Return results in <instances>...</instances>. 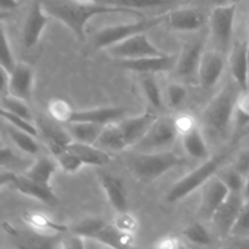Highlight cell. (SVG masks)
I'll use <instances>...</instances> for the list:
<instances>
[{
	"mask_svg": "<svg viewBox=\"0 0 249 249\" xmlns=\"http://www.w3.org/2000/svg\"><path fill=\"white\" fill-rule=\"evenodd\" d=\"M44 9L53 18L67 26L79 40L85 39V24L94 16L107 14H128L143 16L141 12L125 7L99 4L90 0H41Z\"/></svg>",
	"mask_w": 249,
	"mask_h": 249,
	"instance_id": "obj_1",
	"label": "cell"
},
{
	"mask_svg": "<svg viewBox=\"0 0 249 249\" xmlns=\"http://www.w3.org/2000/svg\"><path fill=\"white\" fill-rule=\"evenodd\" d=\"M14 160V155H12L11 150L6 147H2L1 148V164L5 165L7 163L12 162Z\"/></svg>",
	"mask_w": 249,
	"mask_h": 249,
	"instance_id": "obj_48",
	"label": "cell"
},
{
	"mask_svg": "<svg viewBox=\"0 0 249 249\" xmlns=\"http://www.w3.org/2000/svg\"><path fill=\"white\" fill-rule=\"evenodd\" d=\"M168 27L179 32H192L201 28L206 22V15L194 7H181L165 14Z\"/></svg>",
	"mask_w": 249,
	"mask_h": 249,
	"instance_id": "obj_15",
	"label": "cell"
},
{
	"mask_svg": "<svg viewBox=\"0 0 249 249\" xmlns=\"http://www.w3.org/2000/svg\"><path fill=\"white\" fill-rule=\"evenodd\" d=\"M1 117L5 119V121L9 122V124L16 126L17 129H21V130L26 131V133H29L33 136H38L39 130L36 129V126L32 123L31 119L16 116V114H12L10 113V112L4 111V109H1Z\"/></svg>",
	"mask_w": 249,
	"mask_h": 249,
	"instance_id": "obj_39",
	"label": "cell"
},
{
	"mask_svg": "<svg viewBox=\"0 0 249 249\" xmlns=\"http://www.w3.org/2000/svg\"><path fill=\"white\" fill-rule=\"evenodd\" d=\"M174 123L178 131H179V134H181V135H184L187 131L192 130V129L197 126L194 117L190 116V114H181V116L177 117V118L174 119Z\"/></svg>",
	"mask_w": 249,
	"mask_h": 249,
	"instance_id": "obj_44",
	"label": "cell"
},
{
	"mask_svg": "<svg viewBox=\"0 0 249 249\" xmlns=\"http://www.w3.org/2000/svg\"><path fill=\"white\" fill-rule=\"evenodd\" d=\"M34 87V71L27 63H17L10 73L9 94L24 101H31Z\"/></svg>",
	"mask_w": 249,
	"mask_h": 249,
	"instance_id": "obj_17",
	"label": "cell"
},
{
	"mask_svg": "<svg viewBox=\"0 0 249 249\" xmlns=\"http://www.w3.org/2000/svg\"><path fill=\"white\" fill-rule=\"evenodd\" d=\"M5 184L14 185L17 191L34 199H38L41 203L49 206H57L60 203V199L55 195L53 187L33 181L24 174L17 175L11 172H2L1 186H4Z\"/></svg>",
	"mask_w": 249,
	"mask_h": 249,
	"instance_id": "obj_8",
	"label": "cell"
},
{
	"mask_svg": "<svg viewBox=\"0 0 249 249\" xmlns=\"http://www.w3.org/2000/svg\"><path fill=\"white\" fill-rule=\"evenodd\" d=\"M233 168L237 169L240 173H242L245 177H247V174L249 173V151H246V152H243L238 157L237 163H236V165Z\"/></svg>",
	"mask_w": 249,
	"mask_h": 249,
	"instance_id": "obj_46",
	"label": "cell"
},
{
	"mask_svg": "<svg viewBox=\"0 0 249 249\" xmlns=\"http://www.w3.org/2000/svg\"><path fill=\"white\" fill-rule=\"evenodd\" d=\"M236 11H237V4H231L218 5L212 12V33L221 53H225L230 46Z\"/></svg>",
	"mask_w": 249,
	"mask_h": 249,
	"instance_id": "obj_9",
	"label": "cell"
},
{
	"mask_svg": "<svg viewBox=\"0 0 249 249\" xmlns=\"http://www.w3.org/2000/svg\"><path fill=\"white\" fill-rule=\"evenodd\" d=\"M100 182L111 206L118 213L128 212V196L122 180L112 175L104 174L100 177Z\"/></svg>",
	"mask_w": 249,
	"mask_h": 249,
	"instance_id": "obj_21",
	"label": "cell"
},
{
	"mask_svg": "<svg viewBox=\"0 0 249 249\" xmlns=\"http://www.w3.org/2000/svg\"><path fill=\"white\" fill-rule=\"evenodd\" d=\"M118 214L119 216L116 220V224H114L117 226V229H119L121 231H125V232L131 233H134L138 230V220L133 215L128 214V212Z\"/></svg>",
	"mask_w": 249,
	"mask_h": 249,
	"instance_id": "obj_43",
	"label": "cell"
},
{
	"mask_svg": "<svg viewBox=\"0 0 249 249\" xmlns=\"http://www.w3.org/2000/svg\"><path fill=\"white\" fill-rule=\"evenodd\" d=\"M107 224L99 218H89L80 221L72 228V232L82 236L85 240L95 238Z\"/></svg>",
	"mask_w": 249,
	"mask_h": 249,
	"instance_id": "obj_33",
	"label": "cell"
},
{
	"mask_svg": "<svg viewBox=\"0 0 249 249\" xmlns=\"http://www.w3.org/2000/svg\"><path fill=\"white\" fill-rule=\"evenodd\" d=\"M18 5V0H0V7L2 11H11V10L17 9Z\"/></svg>",
	"mask_w": 249,
	"mask_h": 249,
	"instance_id": "obj_47",
	"label": "cell"
},
{
	"mask_svg": "<svg viewBox=\"0 0 249 249\" xmlns=\"http://www.w3.org/2000/svg\"><path fill=\"white\" fill-rule=\"evenodd\" d=\"M247 41H248V50H249V17H248V22H247Z\"/></svg>",
	"mask_w": 249,
	"mask_h": 249,
	"instance_id": "obj_51",
	"label": "cell"
},
{
	"mask_svg": "<svg viewBox=\"0 0 249 249\" xmlns=\"http://www.w3.org/2000/svg\"><path fill=\"white\" fill-rule=\"evenodd\" d=\"M229 195H230V190L228 189V186L224 184L220 178H211L202 186V198L198 208L199 218L202 220L212 221L214 214L226 201Z\"/></svg>",
	"mask_w": 249,
	"mask_h": 249,
	"instance_id": "obj_10",
	"label": "cell"
},
{
	"mask_svg": "<svg viewBox=\"0 0 249 249\" xmlns=\"http://www.w3.org/2000/svg\"><path fill=\"white\" fill-rule=\"evenodd\" d=\"M184 236L189 242L195 243L199 246H208L213 243L211 233L208 232L206 228L201 223H195L185 229Z\"/></svg>",
	"mask_w": 249,
	"mask_h": 249,
	"instance_id": "obj_36",
	"label": "cell"
},
{
	"mask_svg": "<svg viewBox=\"0 0 249 249\" xmlns=\"http://www.w3.org/2000/svg\"><path fill=\"white\" fill-rule=\"evenodd\" d=\"M186 88L179 83H173L167 89V97L170 107H179L186 99Z\"/></svg>",
	"mask_w": 249,
	"mask_h": 249,
	"instance_id": "obj_42",
	"label": "cell"
},
{
	"mask_svg": "<svg viewBox=\"0 0 249 249\" xmlns=\"http://www.w3.org/2000/svg\"><path fill=\"white\" fill-rule=\"evenodd\" d=\"M7 135L10 136V139L12 140V142L22 150L23 152L28 153V155H36L39 152V145L36 141V136L31 135L29 133L21 130V129H17L16 126L9 125L6 126Z\"/></svg>",
	"mask_w": 249,
	"mask_h": 249,
	"instance_id": "obj_30",
	"label": "cell"
},
{
	"mask_svg": "<svg viewBox=\"0 0 249 249\" xmlns=\"http://www.w3.org/2000/svg\"><path fill=\"white\" fill-rule=\"evenodd\" d=\"M203 55V41L192 40L184 45L178 56L177 73L182 78H192L198 73L199 62Z\"/></svg>",
	"mask_w": 249,
	"mask_h": 249,
	"instance_id": "obj_19",
	"label": "cell"
},
{
	"mask_svg": "<svg viewBox=\"0 0 249 249\" xmlns=\"http://www.w3.org/2000/svg\"><path fill=\"white\" fill-rule=\"evenodd\" d=\"M229 151L225 150L223 152L218 153L214 157L209 158L202 165H199L197 169L187 174L186 177L180 179L175 182L168 191L165 199L168 203H177L181 201L182 198L189 196L194 191H196L198 187L203 186L211 178H213L221 167L224 160L228 158Z\"/></svg>",
	"mask_w": 249,
	"mask_h": 249,
	"instance_id": "obj_4",
	"label": "cell"
},
{
	"mask_svg": "<svg viewBox=\"0 0 249 249\" xmlns=\"http://www.w3.org/2000/svg\"><path fill=\"white\" fill-rule=\"evenodd\" d=\"M135 177L142 182H151L173 168L186 165V160L170 151L138 152L129 158Z\"/></svg>",
	"mask_w": 249,
	"mask_h": 249,
	"instance_id": "obj_3",
	"label": "cell"
},
{
	"mask_svg": "<svg viewBox=\"0 0 249 249\" xmlns=\"http://www.w3.org/2000/svg\"><path fill=\"white\" fill-rule=\"evenodd\" d=\"M90 1H95L104 5H111V6L125 7V9L139 11L140 9H152V7H160V6H174V5L182 4L184 0H90Z\"/></svg>",
	"mask_w": 249,
	"mask_h": 249,
	"instance_id": "obj_29",
	"label": "cell"
},
{
	"mask_svg": "<svg viewBox=\"0 0 249 249\" xmlns=\"http://www.w3.org/2000/svg\"><path fill=\"white\" fill-rule=\"evenodd\" d=\"M51 152H53L55 160H57L60 169L65 174H75L80 168L84 167L82 160L66 147L57 148V150L51 151Z\"/></svg>",
	"mask_w": 249,
	"mask_h": 249,
	"instance_id": "obj_31",
	"label": "cell"
},
{
	"mask_svg": "<svg viewBox=\"0 0 249 249\" xmlns=\"http://www.w3.org/2000/svg\"><path fill=\"white\" fill-rule=\"evenodd\" d=\"M224 184L228 186L231 194H243L245 195V187H246V177L242 173L238 172L237 169L232 168V169L224 170L220 175H219Z\"/></svg>",
	"mask_w": 249,
	"mask_h": 249,
	"instance_id": "obj_35",
	"label": "cell"
},
{
	"mask_svg": "<svg viewBox=\"0 0 249 249\" xmlns=\"http://www.w3.org/2000/svg\"><path fill=\"white\" fill-rule=\"evenodd\" d=\"M157 114L147 111L136 117L123 119L118 123L128 146H135L146 135L152 124L157 121Z\"/></svg>",
	"mask_w": 249,
	"mask_h": 249,
	"instance_id": "obj_16",
	"label": "cell"
},
{
	"mask_svg": "<svg viewBox=\"0 0 249 249\" xmlns=\"http://www.w3.org/2000/svg\"><path fill=\"white\" fill-rule=\"evenodd\" d=\"M231 235L238 238H248L249 237V198L246 199L245 206L238 215L237 221L232 229Z\"/></svg>",
	"mask_w": 249,
	"mask_h": 249,
	"instance_id": "obj_40",
	"label": "cell"
},
{
	"mask_svg": "<svg viewBox=\"0 0 249 249\" xmlns=\"http://www.w3.org/2000/svg\"><path fill=\"white\" fill-rule=\"evenodd\" d=\"M124 112L125 111L122 107H99V108L74 111L71 122H90V123L106 125L121 118Z\"/></svg>",
	"mask_w": 249,
	"mask_h": 249,
	"instance_id": "obj_22",
	"label": "cell"
},
{
	"mask_svg": "<svg viewBox=\"0 0 249 249\" xmlns=\"http://www.w3.org/2000/svg\"><path fill=\"white\" fill-rule=\"evenodd\" d=\"M165 22V14L150 18H141L140 21L133 23L116 24L101 29L95 34L94 45L96 49H108L114 44H118L130 36L140 33H146L150 29L160 26Z\"/></svg>",
	"mask_w": 249,
	"mask_h": 249,
	"instance_id": "obj_5",
	"label": "cell"
},
{
	"mask_svg": "<svg viewBox=\"0 0 249 249\" xmlns=\"http://www.w3.org/2000/svg\"><path fill=\"white\" fill-rule=\"evenodd\" d=\"M46 14L48 12L44 9L41 0H36L32 4L31 10L28 11L27 18L24 21L23 33H22V39L26 48H33L40 40L41 34L49 22V16Z\"/></svg>",
	"mask_w": 249,
	"mask_h": 249,
	"instance_id": "obj_13",
	"label": "cell"
},
{
	"mask_svg": "<svg viewBox=\"0 0 249 249\" xmlns=\"http://www.w3.org/2000/svg\"><path fill=\"white\" fill-rule=\"evenodd\" d=\"M214 4L218 5H231V4H237L238 0H213Z\"/></svg>",
	"mask_w": 249,
	"mask_h": 249,
	"instance_id": "obj_49",
	"label": "cell"
},
{
	"mask_svg": "<svg viewBox=\"0 0 249 249\" xmlns=\"http://www.w3.org/2000/svg\"><path fill=\"white\" fill-rule=\"evenodd\" d=\"M245 197L246 199L249 198V173L246 177V187H245Z\"/></svg>",
	"mask_w": 249,
	"mask_h": 249,
	"instance_id": "obj_50",
	"label": "cell"
},
{
	"mask_svg": "<svg viewBox=\"0 0 249 249\" xmlns=\"http://www.w3.org/2000/svg\"><path fill=\"white\" fill-rule=\"evenodd\" d=\"M236 130H241L246 124L249 123V90L242 91L237 100L235 118H233Z\"/></svg>",
	"mask_w": 249,
	"mask_h": 249,
	"instance_id": "obj_38",
	"label": "cell"
},
{
	"mask_svg": "<svg viewBox=\"0 0 249 249\" xmlns=\"http://www.w3.org/2000/svg\"><path fill=\"white\" fill-rule=\"evenodd\" d=\"M1 109L10 112L16 116L23 117V118L32 119L31 109H29L27 101L18 99L12 95H2L1 96Z\"/></svg>",
	"mask_w": 249,
	"mask_h": 249,
	"instance_id": "obj_34",
	"label": "cell"
},
{
	"mask_svg": "<svg viewBox=\"0 0 249 249\" xmlns=\"http://www.w3.org/2000/svg\"><path fill=\"white\" fill-rule=\"evenodd\" d=\"M48 111L51 118L56 122V123H63L67 124L72 121V116L74 113L73 108L71 107L70 102L66 100L60 99V97H55L49 101Z\"/></svg>",
	"mask_w": 249,
	"mask_h": 249,
	"instance_id": "obj_32",
	"label": "cell"
},
{
	"mask_svg": "<svg viewBox=\"0 0 249 249\" xmlns=\"http://www.w3.org/2000/svg\"><path fill=\"white\" fill-rule=\"evenodd\" d=\"M230 68L233 80L242 91L249 90V50L248 41H237L230 55Z\"/></svg>",
	"mask_w": 249,
	"mask_h": 249,
	"instance_id": "obj_18",
	"label": "cell"
},
{
	"mask_svg": "<svg viewBox=\"0 0 249 249\" xmlns=\"http://www.w3.org/2000/svg\"><path fill=\"white\" fill-rule=\"evenodd\" d=\"M23 220L39 236H51L53 233H62L68 230L67 226L56 223L53 219L41 213H26L23 215Z\"/></svg>",
	"mask_w": 249,
	"mask_h": 249,
	"instance_id": "obj_24",
	"label": "cell"
},
{
	"mask_svg": "<svg viewBox=\"0 0 249 249\" xmlns=\"http://www.w3.org/2000/svg\"><path fill=\"white\" fill-rule=\"evenodd\" d=\"M95 145L97 147L102 148L105 151H123L124 148L128 147L124 139L123 133H122L121 128L117 123L112 122V123L106 124L102 129L101 134H100L99 139H97Z\"/></svg>",
	"mask_w": 249,
	"mask_h": 249,
	"instance_id": "obj_25",
	"label": "cell"
},
{
	"mask_svg": "<svg viewBox=\"0 0 249 249\" xmlns=\"http://www.w3.org/2000/svg\"><path fill=\"white\" fill-rule=\"evenodd\" d=\"M178 56L174 53H164L160 56H148V57L133 58V60H117L116 63L124 70L133 72L152 74L158 72H169L177 67Z\"/></svg>",
	"mask_w": 249,
	"mask_h": 249,
	"instance_id": "obj_12",
	"label": "cell"
},
{
	"mask_svg": "<svg viewBox=\"0 0 249 249\" xmlns=\"http://www.w3.org/2000/svg\"><path fill=\"white\" fill-rule=\"evenodd\" d=\"M141 87H142V91L145 96L147 97L148 102L156 108H160L163 101L162 94H160V89L155 78L151 77V75L143 77L141 79Z\"/></svg>",
	"mask_w": 249,
	"mask_h": 249,
	"instance_id": "obj_37",
	"label": "cell"
},
{
	"mask_svg": "<svg viewBox=\"0 0 249 249\" xmlns=\"http://www.w3.org/2000/svg\"><path fill=\"white\" fill-rule=\"evenodd\" d=\"M179 131L175 126L174 119L168 117H158L146 135L135 145L138 152H160L174 145Z\"/></svg>",
	"mask_w": 249,
	"mask_h": 249,
	"instance_id": "obj_6",
	"label": "cell"
},
{
	"mask_svg": "<svg viewBox=\"0 0 249 249\" xmlns=\"http://www.w3.org/2000/svg\"><path fill=\"white\" fill-rule=\"evenodd\" d=\"M66 148L74 153L84 165L101 167V165H106L111 162V156L107 153V151L97 147L96 145L73 140L72 142L66 146Z\"/></svg>",
	"mask_w": 249,
	"mask_h": 249,
	"instance_id": "obj_20",
	"label": "cell"
},
{
	"mask_svg": "<svg viewBox=\"0 0 249 249\" xmlns=\"http://www.w3.org/2000/svg\"><path fill=\"white\" fill-rule=\"evenodd\" d=\"M153 247L160 249H179L185 247V245L181 242V240H180L178 236L167 235L164 236V237L160 238V240L153 245Z\"/></svg>",
	"mask_w": 249,
	"mask_h": 249,
	"instance_id": "obj_45",
	"label": "cell"
},
{
	"mask_svg": "<svg viewBox=\"0 0 249 249\" xmlns=\"http://www.w3.org/2000/svg\"><path fill=\"white\" fill-rule=\"evenodd\" d=\"M0 65L2 68L7 71V72L11 73L14 71V68L16 67L17 62L14 57V53H12L11 46H10V41L7 39L6 34H5L4 28H2V49H1V58H0Z\"/></svg>",
	"mask_w": 249,
	"mask_h": 249,
	"instance_id": "obj_41",
	"label": "cell"
},
{
	"mask_svg": "<svg viewBox=\"0 0 249 249\" xmlns=\"http://www.w3.org/2000/svg\"><path fill=\"white\" fill-rule=\"evenodd\" d=\"M182 145L187 155L191 156L192 158L206 160L208 157V146L198 126L182 135Z\"/></svg>",
	"mask_w": 249,
	"mask_h": 249,
	"instance_id": "obj_28",
	"label": "cell"
},
{
	"mask_svg": "<svg viewBox=\"0 0 249 249\" xmlns=\"http://www.w3.org/2000/svg\"><path fill=\"white\" fill-rule=\"evenodd\" d=\"M246 197L243 194H231L220 206V208L214 214L213 221L214 226L223 237H228L232 232V229L237 221L238 215L245 206Z\"/></svg>",
	"mask_w": 249,
	"mask_h": 249,
	"instance_id": "obj_11",
	"label": "cell"
},
{
	"mask_svg": "<svg viewBox=\"0 0 249 249\" xmlns=\"http://www.w3.org/2000/svg\"><path fill=\"white\" fill-rule=\"evenodd\" d=\"M225 68V58L218 51H203L198 67V80L204 90H211L215 87Z\"/></svg>",
	"mask_w": 249,
	"mask_h": 249,
	"instance_id": "obj_14",
	"label": "cell"
},
{
	"mask_svg": "<svg viewBox=\"0 0 249 249\" xmlns=\"http://www.w3.org/2000/svg\"><path fill=\"white\" fill-rule=\"evenodd\" d=\"M104 126L101 124L90 122H70L67 123V130L73 140L95 145Z\"/></svg>",
	"mask_w": 249,
	"mask_h": 249,
	"instance_id": "obj_27",
	"label": "cell"
},
{
	"mask_svg": "<svg viewBox=\"0 0 249 249\" xmlns=\"http://www.w3.org/2000/svg\"><path fill=\"white\" fill-rule=\"evenodd\" d=\"M57 160H53V158L49 157H40L23 174L33 181L46 185V186H51V179L57 170Z\"/></svg>",
	"mask_w": 249,
	"mask_h": 249,
	"instance_id": "obj_23",
	"label": "cell"
},
{
	"mask_svg": "<svg viewBox=\"0 0 249 249\" xmlns=\"http://www.w3.org/2000/svg\"><path fill=\"white\" fill-rule=\"evenodd\" d=\"M39 129L45 140L48 141V145L50 147V151H55L57 148L66 147L68 143L73 141L72 136L68 133V130H63L60 126L55 125L51 122L46 119H39Z\"/></svg>",
	"mask_w": 249,
	"mask_h": 249,
	"instance_id": "obj_26",
	"label": "cell"
},
{
	"mask_svg": "<svg viewBox=\"0 0 249 249\" xmlns=\"http://www.w3.org/2000/svg\"><path fill=\"white\" fill-rule=\"evenodd\" d=\"M109 55L117 60H133V58L148 57V56L164 55L162 50L153 45L146 33L136 34L107 49Z\"/></svg>",
	"mask_w": 249,
	"mask_h": 249,
	"instance_id": "obj_7",
	"label": "cell"
},
{
	"mask_svg": "<svg viewBox=\"0 0 249 249\" xmlns=\"http://www.w3.org/2000/svg\"><path fill=\"white\" fill-rule=\"evenodd\" d=\"M241 92L242 90L235 80L229 82L204 108L202 113L203 128L214 140H224L229 135Z\"/></svg>",
	"mask_w": 249,
	"mask_h": 249,
	"instance_id": "obj_2",
	"label": "cell"
}]
</instances>
